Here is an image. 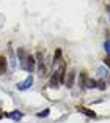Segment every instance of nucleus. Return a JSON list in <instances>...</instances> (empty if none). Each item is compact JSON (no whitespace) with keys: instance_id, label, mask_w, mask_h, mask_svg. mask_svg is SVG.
Returning <instances> with one entry per match:
<instances>
[{"instance_id":"1","label":"nucleus","mask_w":110,"mask_h":123,"mask_svg":"<svg viewBox=\"0 0 110 123\" xmlns=\"http://www.w3.org/2000/svg\"><path fill=\"white\" fill-rule=\"evenodd\" d=\"M17 57H19V60H21V68L22 69H25L27 73H32L33 69H35V57L30 55L25 49L19 47L17 49Z\"/></svg>"},{"instance_id":"2","label":"nucleus","mask_w":110,"mask_h":123,"mask_svg":"<svg viewBox=\"0 0 110 123\" xmlns=\"http://www.w3.org/2000/svg\"><path fill=\"white\" fill-rule=\"evenodd\" d=\"M32 84H33V76H32V74H29V76L25 77L22 82L17 84V88H19V90H27V88L32 87Z\"/></svg>"},{"instance_id":"3","label":"nucleus","mask_w":110,"mask_h":123,"mask_svg":"<svg viewBox=\"0 0 110 123\" xmlns=\"http://www.w3.org/2000/svg\"><path fill=\"white\" fill-rule=\"evenodd\" d=\"M8 117H10V118H13L14 122H19V120H21L22 117H24V114H22L21 111H13V112L8 114Z\"/></svg>"},{"instance_id":"4","label":"nucleus","mask_w":110,"mask_h":123,"mask_svg":"<svg viewBox=\"0 0 110 123\" xmlns=\"http://www.w3.org/2000/svg\"><path fill=\"white\" fill-rule=\"evenodd\" d=\"M6 73V58L5 57H0V76Z\"/></svg>"},{"instance_id":"5","label":"nucleus","mask_w":110,"mask_h":123,"mask_svg":"<svg viewBox=\"0 0 110 123\" xmlns=\"http://www.w3.org/2000/svg\"><path fill=\"white\" fill-rule=\"evenodd\" d=\"M79 112H83L85 115H88V117H93V118L96 117V114L93 112V111H90V109H85V107H82V106L79 107Z\"/></svg>"},{"instance_id":"6","label":"nucleus","mask_w":110,"mask_h":123,"mask_svg":"<svg viewBox=\"0 0 110 123\" xmlns=\"http://www.w3.org/2000/svg\"><path fill=\"white\" fill-rule=\"evenodd\" d=\"M72 82H74V73H69V77H68V80H66L68 87H71V85H72Z\"/></svg>"},{"instance_id":"7","label":"nucleus","mask_w":110,"mask_h":123,"mask_svg":"<svg viewBox=\"0 0 110 123\" xmlns=\"http://www.w3.org/2000/svg\"><path fill=\"white\" fill-rule=\"evenodd\" d=\"M104 49H105V52L110 55V40H107L105 43H104Z\"/></svg>"},{"instance_id":"8","label":"nucleus","mask_w":110,"mask_h":123,"mask_svg":"<svg viewBox=\"0 0 110 123\" xmlns=\"http://www.w3.org/2000/svg\"><path fill=\"white\" fill-rule=\"evenodd\" d=\"M49 109H44V111H41V112H38V117H47L49 115Z\"/></svg>"},{"instance_id":"9","label":"nucleus","mask_w":110,"mask_h":123,"mask_svg":"<svg viewBox=\"0 0 110 123\" xmlns=\"http://www.w3.org/2000/svg\"><path fill=\"white\" fill-rule=\"evenodd\" d=\"M99 74H101V77H107V74H109V71H104V68H99Z\"/></svg>"},{"instance_id":"10","label":"nucleus","mask_w":110,"mask_h":123,"mask_svg":"<svg viewBox=\"0 0 110 123\" xmlns=\"http://www.w3.org/2000/svg\"><path fill=\"white\" fill-rule=\"evenodd\" d=\"M104 65H105V66H109V68H110V57H107L105 60H104Z\"/></svg>"}]
</instances>
